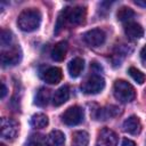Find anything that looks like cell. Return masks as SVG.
I'll return each mask as SVG.
<instances>
[{
    "label": "cell",
    "instance_id": "cell-17",
    "mask_svg": "<svg viewBox=\"0 0 146 146\" xmlns=\"http://www.w3.org/2000/svg\"><path fill=\"white\" fill-rule=\"evenodd\" d=\"M65 141V136L59 130H52L47 136V146H62Z\"/></svg>",
    "mask_w": 146,
    "mask_h": 146
},
{
    "label": "cell",
    "instance_id": "cell-2",
    "mask_svg": "<svg viewBox=\"0 0 146 146\" xmlns=\"http://www.w3.org/2000/svg\"><path fill=\"white\" fill-rule=\"evenodd\" d=\"M41 23V14L39 10L34 8L23 10L17 19L18 27L24 32H32L35 31Z\"/></svg>",
    "mask_w": 146,
    "mask_h": 146
},
{
    "label": "cell",
    "instance_id": "cell-29",
    "mask_svg": "<svg viewBox=\"0 0 146 146\" xmlns=\"http://www.w3.org/2000/svg\"><path fill=\"white\" fill-rule=\"evenodd\" d=\"M0 146H6V145L5 144H0Z\"/></svg>",
    "mask_w": 146,
    "mask_h": 146
},
{
    "label": "cell",
    "instance_id": "cell-26",
    "mask_svg": "<svg viewBox=\"0 0 146 146\" xmlns=\"http://www.w3.org/2000/svg\"><path fill=\"white\" fill-rule=\"evenodd\" d=\"M121 146H136V143H135V141H132L131 139L124 138V139L122 140V144H121Z\"/></svg>",
    "mask_w": 146,
    "mask_h": 146
},
{
    "label": "cell",
    "instance_id": "cell-13",
    "mask_svg": "<svg viewBox=\"0 0 146 146\" xmlns=\"http://www.w3.org/2000/svg\"><path fill=\"white\" fill-rule=\"evenodd\" d=\"M124 33L129 39H140L144 35V30L140 24L129 22L124 26Z\"/></svg>",
    "mask_w": 146,
    "mask_h": 146
},
{
    "label": "cell",
    "instance_id": "cell-12",
    "mask_svg": "<svg viewBox=\"0 0 146 146\" xmlns=\"http://www.w3.org/2000/svg\"><path fill=\"white\" fill-rule=\"evenodd\" d=\"M122 128L125 132H128L130 135H138L141 130V123H140V121L137 116L132 115L123 122Z\"/></svg>",
    "mask_w": 146,
    "mask_h": 146
},
{
    "label": "cell",
    "instance_id": "cell-14",
    "mask_svg": "<svg viewBox=\"0 0 146 146\" xmlns=\"http://www.w3.org/2000/svg\"><path fill=\"white\" fill-rule=\"evenodd\" d=\"M67 49H68V44L66 41H60L58 43H56L50 52L51 55V58L55 60V62H62L65 56H66V52H67Z\"/></svg>",
    "mask_w": 146,
    "mask_h": 146
},
{
    "label": "cell",
    "instance_id": "cell-16",
    "mask_svg": "<svg viewBox=\"0 0 146 146\" xmlns=\"http://www.w3.org/2000/svg\"><path fill=\"white\" fill-rule=\"evenodd\" d=\"M68 98H70V89L67 86H63L55 91L52 97V104L55 106H60L64 103H66Z\"/></svg>",
    "mask_w": 146,
    "mask_h": 146
},
{
    "label": "cell",
    "instance_id": "cell-7",
    "mask_svg": "<svg viewBox=\"0 0 146 146\" xmlns=\"http://www.w3.org/2000/svg\"><path fill=\"white\" fill-rule=\"evenodd\" d=\"M21 58H22V52L18 47H13L1 52V64L3 67L14 66L18 64Z\"/></svg>",
    "mask_w": 146,
    "mask_h": 146
},
{
    "label": "cell",
    "instance_id": "cell-4",
    "mask_svg": "<svg viewBox=\"0 0 146 146\" xmlns=\"http://www.w3.org/2000/svg\"><path fill=\"white\" fill-rule=\"evenodd\" d=\"M105 87V80L103 76L94 74L89 76L82 84H81V90L87 94V95H95L100 92Z\"/></svg>",
    "mask_w": 146,
    "mask_h": 146
},
{
    "label": "cell",
    "instance_id": "cell-21",
    "mask_svg": "<svg viewBox=\"0 0 146 146\" xmlns=\"http://www.w3.org/2000/svg\"><path fill=\"white\" fill-rule=\"evenodd\" d=\"M26 146H47V138L41 133H32L26 140Z\"/></svg>",
    "mask_w": 146,
    "mask_h": 146
},
{
    "label": "cell",
    "instance_id": "cell-3",
    "mask_svg": "<svg viewBox=\"0 0 146 146\" xmlns=\"http://www.w3.org/2000/svg\"><path fill=\"white\" fill-rule=\"evenodd\" d=\"M114 97L121 103H130L136 98L135 88L124 80H116L113 87Z\"/></svg>",
    "mask_w": 146,
    "mask_h": 146
},
{
    "label": "cell",
    "instance_id": "cell-19",
    "mask_svg": "<svg viewBox=\"0 0 146 146\" xmlns=\"http://www.w3.org/2000/svg\"><path fill=\"white\" fill-rule=\"evenodd\" d=\"M49 98H50V91H49L47 88H40L39 91H38L36 95H35L34 104H35L36 106L44 107V106L48 104Z\"/></svg>",
    "mask_w": 146,
    "mask_h": 146
},
{
    "label": "cell",
    "instance_id": "cell-18",
    "mask_svg": "<svg viewBox=\"0 0 146 146\" xmlns=\"http://www.w3.org/2000/svg\"><path fill=\"white\" fill-rule=\"evenodd\" d=\"M89 144V133L83 130L73 132L72 136V146H88Z\"/></svg>",
    "mask_w": 146,
    "mask_h": 146
},
{
    "label": "cell",
    "instance_id": "cell-8",
    "mask_svg": "<svg viewBox=\"0 0 146 146\" xmlns=\"http://www.w3.org/2000/svg\"><path fill=\"white\" fill-rule=\"evenodd\" d=\"M18 123L13 119H1V137L5 139H14L18 133Z\"/></svg>",
    "mask_w": 146,
    "mask_h": 146
},
{
    "label": "cell",
    "instance_id": "cell-6",
    "mask_svg": "<svg viewBox=\"0 0 146 146\" xmlns=\"http://www.w3.org/2000/svg\"><path fill=\"white\" fill-rule=\"evenodd\" d=\"M83 40L88 46L96 48L104 44L106 40V34L100 29H92L83 34Z\"/></svg>",
    "mask_w": 146,
    "mask_h": 146
},
{
    "label": "cell",
    "instance_id": "cell-5",
    "mask_svg": "<svg viewBox=\"0 0 146 146\" xmlns=\"http://www.w3.org/2000/svg\"><path fill=\"white\" fill-rule=\"evenodd\" d=\"M83 116L84 113L80 106H71L62 114V121L66 125H76L82 122Z\"/></svg>",
    "mask_w": 146,
    "mask_h": 146
},
{
    "label": "cell",
    "instance_id": "cell-27",
    "mask_svg": "<svg viewBox=\"0 0 146 146\" xmlns=\"http://www.w3.org/2000/svg\"><path fill=\"white\" fill-rule=\"evenodd\" d=\"M7 94V87L5 84V82H1V98H3Z\"/></svg>",
    "mask_w": 146,
    "mask_h": 146
},
{
    "label": "cell",
    "instance_id": "cell-15",
    "mask_svg": "<svg viewBox=\"0 0 146 146\" xmlns=\"http://www.w3.org/2000/svg\"><path fill=\"white\" fill-rule=\"evenodd\" d=\"M83 68H84V60L82 58H80V57L73 58L67 65L68 73H70V75L72 78H78L82 73Z\"/></svg>",
    "mask_w": 146,
    "mask_h": 146
},
{
    "label": "cell",
    "instance_id": "cell-24",
    "mask_svg": "<svg viewBox=\"0 0 146 146\" xmlns=\"http://www.w3.org/2000/svg\"><path fill=\"white\" fill-rule=\"evenodd\" d=\"M13 41V33L9 30H1V35H0V42L2 47L9 46Z\"/></svg>",
    "mask_w": 146,
    "mask_h": 146
},
{
    "label": "cell",
    "instance_id": "cell-11",
    "mask_svg": "<svg viewBox=\"0 0 146 146\" xmlns=\"http://www.w3.org/2000/svg\"><path fill=\"white\" fill-rule=\"evenodd\" d=\"M120 113H121V111H120V108L117 106L110 105V106H105V107L98 108L96 111V113H95V119L96 120L105 121V120H108L111 117L117 116Z\"/></svg>",
    "mask_w": 146,
    "mask_h": 146
},
{
    "label": "cell",
    "instance_id": "cell-25",
    "mask_svg": "<svg viewBox=\"0 0 146 146\" xmlns=\"http://www.w3.org/2000/svg\"><path fill=\"white\" fill-rule=\"evenodd\" d=\"M140 59H141L143 65L146 66V46H144L140 50Z\"/></svg>",
    "mask_w": 146,
    "mask_h": 146
},
{
    "label": "cell",
    "instance_id": "cell-1",
    "mask_svg": "<svg viewBox=\"0 0 146 146\" xmlns=\"http://www.w3.org/2000/svg\"><path fill=\"white\" fill-rule=\"evenodd\" d=\"M86 8L81 6L75 7H67L65 8L58 16L57 25H56V33L59 32L62 27H64L65 22H68L73 25H80L86 19Z\"/></svg>",
    "mask_w": 146,
    "mask_h": 146
},
{
    "label": "cell",
    "instance_id": "cell-10",
    "mask_svg": "<svg viewBox=\"0 0 146 146\" xmlns=\"http://www.w3.org/2000/svg\"><path fill=\"white\" fill-rule=\"evenodd\" d=\"M40 76L43 81H46L49 84H57L58 82H60L62 78H63V73L62 70L59 67H46L43 71H41Z\"/></svg>",
    "mask_w": 146,
    "mask_h": 146
},
{
    "label": "cell",
    "instance_id": "cell-28",
    "mask_svg": "<svg viewBox=\"0 0 146 146\" xmlns=\"http://www.w3.org/2000/svg\"><path fill=\"white\" fill-rule=\"evenodd\" d=\"M135 3L137 6H141V7H146V1H141V0H136Z\"/></svg>",
    "mask_w": 146,
    "mask_h": 146
},
{
    "label": "cell",
    "instance_id": "cell-23",
    "mask_svg": "<svg viewBox=\"0 0 146 146\" xmlns=\"http://www.w3.org/2000/svg\"><path fill=\"white\" fill-rule=\"evenodd\" d=\"M129 75L137 82V83H139V84H143L144 82H145V80H146V76H145V74L143 73V72H140L139 70H137L136 67H130L129 68Z\"/></svg>",
    "mask_w": 146,
    "mask_h": 146
},
{
    "label": "cell",
    "instance_id": "cell-9",
    "mask_svg": "<svg viewBox=\"0 0 146 146\" xmlns=\"http://www.w3.org/2000/svg\"><path fill=\"white\" fill-rule=\"evenodd\" d=\"M116 145H117V136L113 130L104 128L99 131L96 146H116Z\"/></svg>",
    "mask_w": 146,
    "mask_h": 146
},
{
    "label": "cell",
    "instance_id": "cell-22",
    "mask_svg": "<svg viewBox=\"0 0 146 146\" xmlns=\"http://www.w3.org/2000/svg\"><path fill=\"white\" fill-rule=\"evenodd\" d=\"M116 17L121 22H128L129 23L135 17V11L129 7H121L116 13Z\"/></svg>",
    "mask_w": 146,
    "mask_h": 146
},
{
    "label": "cell",
    "instance_id": "cell-20",
    "mask_svg": "<svg viewBox=\"0 0 146 146\" xmlns=\"http://www.w3.org/2000/svg\"><path fill=\"white\" fill-rule=\"evenodd\" d=\"M30 123H31V125L33 128L42 129V128L48 125V116L46 114H43V113H36V114L32 115Z\"/></svg>",
    "mask_w": 146,
    "mask_h": 146
}]
</instances>
